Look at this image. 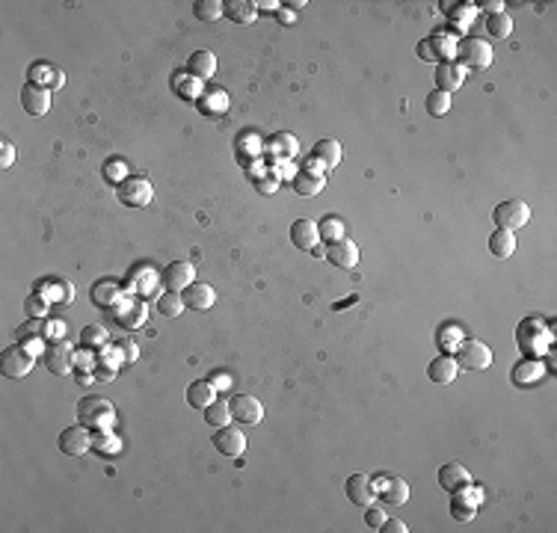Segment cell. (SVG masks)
<instances>
[{
	"label": "cell",
	"mask_w": 557,
	"mask_h": 533,
	"mask_svg": "<svg viewBox=\"0 0 557 533\" xmlns=\"http://www.w3.org/2000/svg\"><path fill=\"white\" fill-rule=\"evenodd\" d=\"M528 219H531V208L525 205L522 199H507V201H501V205L492 211V223L498 228H507V231H516V228L528 226Z\"/></svg>",
	"instance_id": "obj_1"
},
{
	"label": "cell",
	"mask_w": 557,
	"mask_h": 533,
	"mask_svg": "<svg viewBox=\"0 0 557 533\" xmlns=\"http://www.w3.org/2000/svg\"><path fill=\"white\" fill-rule=\"evenodd\" d=\"M457 364L460 367H469V371H487L492 364V350L483 341L477 338H469V341H460L457 344Z\"/></svg>",
	"instance_id": "obj_2"
},
{
	"label": "cell",
	"mask_w": 557,
	"mask_h": 533,
	"mask_svg": "<svg viewBox=\"0 0 557 533\" xmlns=\"http://www.w3.org/2000/svg\"><path fill=\"white\" fill-rule=\"evenodd\" d=\"M460 63L465 68H489L492 65V45L487 39H465L457 45V53Z\"/></svg>",
	"instance_id": "obj_3"
},
{
	"label": "cell",
	"mask_w": 557,
	"mask_h": 533,
	"mask_svg": "<svg viewBox=\"0 0 557 533\" xmlns=\"http://www.w3.org/2000/svg\"><path fill=\"white\" fill-rule=\"evenodd\" d=\"M30 367H33V353L27 350V347H21V344L6 347L4 356H0V371H4V376H9V379L27 376Z\"/></svg>",
	"instance_id": "obj_4"
},
{
	"label": "cell",
	"mask_w": 557,
	"mask_h": 533,
	"mask_svg": "<svg viewBox=\"0 0 557 533\" xmlns=\"http://www.w3.org/2000/svg\"><path fill=\"white\" fill-rule=\"evenodd\" d=\"M454 53H457V42L445 33H436V36H430V39L418 42V57L430 60V63H451Z\"/></svg>",
	"instance_id": "obj_5"
},
{
	"label": "cell",
	"mask_w": 557,
	"mask_h": 533,
	"mask_svg": "<svg viewBox=\"0 0 557 533\" xmlns=\"http://www.w3.org/2000/svg\"><path fill=\"white\" fill-rule=\"evenodd\" d=\"M42 362L51 374H57V376H65L71 367H75V353H71V347L65 341H53L45 347V353H42Z\"/></svg>",
	"instance_id": "obj_6"
},
{
	"label": "cell",
	"mask_w": 557,
	"mask_h": 533,
	"mask_svg": "<svg viewBox=\"0 0 557 533\" xmlns=\"http://www.w3.org/2000/svg\"><path fill=\"white\" fill-rule=\"evenodd\" d=\"M152 196H154V190L146 178H128L119 184V199H122V205H128V208H146Z\"/></svg>",
	"instance_id": "obj_7"
},
{
	"label": "cell",
	"mask_w": 557,
	"mask_h": 533,
	"mask_svg": "<svg viewBox=\"0 0 557 533\" xmlns=\"http://www.w3.org/2000/svg\"><path fill=\"white\" fill-rule=\"evenodd\" d=\"M213 448H217L220 456H228V459H238L243 456L246 450V436L238 430V427H220L217 433H213Z\"/></svg>",
	"instance_id": "obj_8"
},
{
	"label": "cell",
	"mask_w": 557,
	"mask_h": 533,
	"mask_svg": "<svg viewBox=\"0 0 557 533\" xmlns=\"http://www.w3.org/2000/svg\"><path fill=\"white\" fill-rule=\"evenodd\" d=\"M341 163V145L335 142V139H320L317 145H314V152H312V157H309V172H329V169H335Z\"/></svg>",
	"instance_id": "obj_9"
},
{
	"label": "cell",
	"mask_w": 557,
	"mask_h": 533,
	"mask_svg": "<svg viewBox=\"0 0 557 533\" xmlns=\"http://www.w3.org/2000/svg\"><path fill=\"white\" fill-rule=\"evenodd\" d=\"M231 418L240 421V424H258V421L264 418V406H261V400L253 397V394H238V397H231Z\"/></svg>",
	"instance_id": "obj_10"
},
{
	"label": "cell",
	"mask_w": 557,
	"mask_h": 533,
	"mask_svg": "<svg viewBox=\"0 0 557 533\" xmlns=\"http://www.w3.org/2000/svg\"><path fill=\"white\" fill-rule=\"evenodd\" d=\"M78 415H80L83 424H89V427H104L107 421L113 418V406L107 400H101V397H86V400H80Z\"/></svg>",
	"instance_id": "obj_11"
},
{
	"label": "cell",
	"mask_w": 557,
	"mask_h": 533,
	"mask_svg": "<svg viewBox=\"0 0 557 533\" xmlns=\"http://www.w3.org/2000/svg\"><path fill=\"white\" fill-rule=\"evenodd\" d=\"M89 448H92V433H89V427H65L60 433V450L65 456H83Z\"/></svg>",
	"instance_id": "obj_12"
},
{
	"label": "cell",
	"mask_w": 557,
	"mask_h": 533,
	"mask_svg": "<svg viewBox=\"0 0 557 533\" xmlns=\"http://www.w3.org/2000/svg\"><path fill=\"white\" fill-rule=\"evenodd\" d=\"M196 279V267L190 261H175L169 267H164V273H160V282H164L166 290H184L187 285H193Z\"/></svg>",
	"instance_id": "obj_13"
},
{
	"label": "cell",
	"mask_w": 557,
	"mask_h": 533,
	"mask_svg": "<svg viewBox=\"0 0 557 533\" xmlns=\"http://www.w3.org/2000/svg\"><path fill=\"white\" fill-rule=\"evenodd\" d=\"M347 498L359 507H371L376 501V483L368 474H350L347 480Z\"/></svg>",
	"instance_id": "obj_14"
},
{
	"label": "cell",
	"mask_w": 557,
	"mask_h": 533,
	"mask_svg": "<svg viewBox=\"0 0 557 533\" xmlns=\"http://www.w3.org/2000/svg\"><path fill=\"white\" fill-rule=\"evenodd\" d=\"M21 107L30 116H45L51 110V89L39 86V83H27L21 89Z\"/></svg>",
	"instance_id": "obj_15"
},
{
	"label": "cell",
	"mask_w": 557,
	"mask_h": 533,
	"mask_svg": "<svg viewBox=\"0 0 557 533\" xmlns=\"http://www.w3.org/2000/svg\"><path fill=\"white\" fill-rule=\"evenodd\" d=\"M327 258H329V264L338 267V270H353V267L359 264V246H356L353 241H347V237H341V241L329 243Z\"/></svg>",
	"instance_id": "obj_16"
},
{
	"label": "cell",
	"mask_w": 557,
	"mask_h": 533,
	"mask_svg": "<svg viewBox=\"0 0 557 533\" xmlns=\"http://www.w3.org/2000/svg\"><path fill=\"white\" fill-rule=\"evenodd\" d=\"M439 486L447 489V492H462V489L472 486V474L460 463H445L439 468Z\"/></svg>",
	"instance_id": "obj_17"
},
{
	"label": "cell",
	"mask_w": 557,
	"mask_h": 533,
	"mask_svg": "<svg viewBox=\"0 0 557 533\" xmlns=\"http://www.w3.org/2000/svg\"><path fill=\"white\" fill-rule=\"evenodd\" d=\"M184 305L187 308H193V311H208L213 302H217V290H213L211 285H205V282H193V285H187L184 287Z\"/></svg>",
	"instance_id": "obj_18"
},
{
	"label": "cell",
	"mask_w": 557,
	"mask_h": 533,
	"mask_svg": "<svg viewBox=\"0 0 557 533\" xmlns=\"http://www.w3.org/2000/svg\"><path fill=\"white\" fill-rule=\"evenodd\" d=\"M457 374H460V364H457L454 356H447V353L433 359V362H430V367H427L430 382H436V385H451L457 379Z\"/></svg>",
	"instance_id": "obj_19"
},
{
	"label": "cell",
	"mask_w": 557,
	"mask_h": 533,
	"mask_svg": "<svg viewBox=\"0 0 557 533\" xmlns=\"http://www.w3.org/2000/svg\"><path fill=\"white\" fill-rule=\"evenodd\" d=\"M376 498L383 504H391V507H400L409 501V483L403 477H386L383 486H376Z\"/></svg>",
	"instance_id": "obj_20"
},
{
	"label": "cell",
	"mask_w": 557,
	"mask_h": 533,
	"mask_svg": "<svg viewBox=\"0 0 557 533\" xmlns=\"http://www.w3.org/2000/svg\"><path fill=\"white\" fill-rule=\"evenodd\" d=\"M187 71L196 78V80H211L217 75V57H213L211 51H193L190 60H187Z\"/></svg>",
	"instance_id": "obj_21"
},
{
	"label": "cell",
	"mask_w": 557,
	"mask_h": 533,
	"mask_svg": "<svg viewBox=\"0 0 557 533\" xmlns=\"http://www.w3.org/2000/svg\"><path fill=\"white\" fill-rule=\"evenodd\" d=\"M320 241V231H317V223L314 219H297L291 226V243L297 249H314V243Z\"/></svg>",
	"instance_id": "obj_22"
},
{
	"label": "cell",
	"mask_w": 557,
	"mask_h": 533,
	"mask_svg": "<svg viewBox=\"0 0 557 533\" xmlns=\"http://www.w3.org/2000/svg\"><path fill=\"white\" fill-rule=\"evenodd\" d=\"M462 80H465V68L462 65H457V63H439V68H436V86H439V92H457L460 86H462Z\"/></svg>",
	"instance_id": "obj_23"
},
{
	"label": "cell",
	"mask_w": 557,
	"mask_h": 533,
	"mask_svg": "<svg viewBox=\"0 0 557 533\" xmlns=\"http://www.w3.org/2000/svg\"><path fill=\"white\" fill-rule=\"evenodd\" d=\"M213 400H217V391H213V382L208 379H196L187 389V403L193 409H208Z\"/></svg>",
	"instance_id": "obj_24"
},
{
	"label": "cell",
	"mask_w": 557,
	"mask_h": 533,
	"mask_svg": "<svg viewBox=\"0 0 557 533\" xmlns=\"http://www.w3.org/2000/svg\"><path fill=\"white\" fill-rule=\"evenodd\" d=\"M323 187H327V178H323L320 172H299L297 178H294V190L302 196V199H314V196H320L323 193Z\"/></svg>",
	"instance_id": "obj_25"
},
{
	"label": "cell",
	"mask_w": 557,
	"mask_h": 533,
	"mask_svg": "<svg viewBox=\"0 0 557 533\" xmlns=\"http://www.w3.org/2000/svg\"><path fill=\"white\" fill-rule=\"evenodd\" d=\"M489 252L495 255V258H510V255L516 252V231H507V228L492 231V237H489Z\"/></svg>",
	"instance_id": "obj_26"
},
{
	"label": "cell",
	"mask_w": 557,
	"mask_h": 533,
	"mask_svg": "<svg viewBox=\"0 0 557 533\" xmlns=\"http://www.w3.org/2000/svg\"><path fill=\"white\" fill-rule=\"evenodd\" d=\"M226 15L235 24H253L258 9H255V4H249V0H228V4H226Z\"/></svg>",
	"instance_id": "obj_27"
},
{
	"label": "cell",
	"mask_w": 557,
	"mask_h": 533,
	"mask_svg": "<svg viewBox=\"0 0 557 533\" xmlns=\"http://www.w3.org/2000/svg\"><path fill=\"white\" fill-rule=\"evenodd\" d=\"M543 376V362L540 359H525L522 364L513 367V382L516 385H531Z\"/></svg>",
	"instance_id": "obj_28"
},
{
	"label": "cell",
	"mask_w": 557,
	"mask_h": 533,
	"mask_svg": "<svg viewBox=\"0 0 557 533\" xmlns=\"http://www.w3.org/2000/svg\"><path fill=\"white\" fill-rule=\"evenodd\" d=\"M184 308H187V305H184V297H181V293H175V290L164 293V297L157 300V311H160L164 317H181Z\"/></svg>",
	"instance_id": "obj_29"
},
{
	"label": "cell",
	"mask_w": 557,
	"mask_h": 533,
	"mask_svg": "<svg viewBox=\"0 0 557 533\" xmlns=\"http://www.w3.org/2000/svg\"><path fill=\"white\" fill-rule=\"evenodd\" d=\"M193 15L199 18V21H217L220 15H226V4H220V0H196L193 4Z\"/></svg>",
	"instance_id": "obj_30"
},
{
	"label": "cell",
	"mask_w": 557,
	"mask_h": 533,
	"mask_svg": "<svg viewBox=\"0 0 557 533\" xmlns=\"http://www.w3.org/2000/svg\"><path fill=\"white\" fill-rule=\"evenodd\" d=\"M487 30L492 39H507V36L513 33V18L507 12H495L487 18Z\"/></svg>",
	"instance_id": "obj_31"
},
{
	"label": "cell",
	"mask_w": 557,
	"mask_h": 533,
	"mask_svg": "<svg viewBox=\"0 0 557 533\" xmlns=\"http://www.w3.org/2000/svg\"><path fill=\"white\" fill-rule=\"evenodd\" d=\"M205 421H208L211 427H217V430H220V427H226L228 421H231V406H228L226 400H213L211 406L205 409Z\"/></svg>",
	"instance_id": "obj_32"
},
{
	"label": "cell",
	"mask_w": 557,
	"mask_h": 533,
	"mask_svg": "<svg viewBox=\"0 0 557 533\" xmlns=\"http://www.w3.org/2000/svg\"><path fill=\"white\" fill-rule=\"evenodd\" d=\"M424 107H427V113L433 116V119H442L447 110H451V95H447V92H430L427 95V101H424Z\"/></svg>",
	"instance_id": "obj_33"
},
{
	"label": "cell",
	"mask_w": 557,
	"mask_h": 533,
	"mask_svg": "<svg viewBox=\"0 0 557 533\" xmlns=\"http://www.w3.org/2000/svg\"><path fill=\"white\" fill-rule=\"evenodd\" d=\"M119 323H122L124 329H137V326H142V323H146V305H142V302H131V305L119 315Z\"/></svg>",
	"instance_id": "obj_34"
},
{
	"label": "cell",
	"mask_w": 557,
	"mask_h": 533,
	"mask_svg": "<svg viewBox=\"0 0 557 533\" xmlns=\"http://www.w3.org/2000/svg\"><path fill=\"white\" fill-rule=\"evenodd\" d=\"M317 231H320V237L327 243H335V241H341V237H344V223H341L338 216H329V219H323V223L317 226Z\"/></svg>",
	"instance_id": "obj_35"
},
{
	"label": "cell",
	"mask_w": 557,
	"mask_h": 533,
	"mask_svg": "<svg viewBox=\"0 0 557 533\" xmlns=\"http://www.w3.org/2000/svg\"><path fill=\"white\" fill-rule=\"evenodd\" d=\"M30 83H48V86H60L63 83V75L60 71H51L48 65H33L30 68Z\"/></svg>",
	"instance_id": "obj_36"
},
{
	"label": "cell",
	"mask_w": 557,
	"mask_h": 533,
	"mask_svg": "<svg viewBox=\"0 0 557 533\" xmlns=\"http://www.w3.org/2000/svg\"><path fill=\"white\" fill-rule=\"evenodd\" d=\"M270 152L279 157H294L297 154V139L291 134H279L270 139Z\"/></svg>",
	"instance_id": "obj_37"
},
{
	"label": "cell",
	"mask_w": 557,
	"mask_h": 533,
	"mask_svg": "<svg viewBox=\"0 0 557 533\" xmlns=\"http://www.w3.org/2000/svg\"><path fill=\"white\" fill-rule=\"evenodd\" d=\"M474 504H469V501H465L462 498V495L460 492H454V504H451V516L457 519V522H472L474 519Z\"/></svg>",
	"instance_id": "obj_38"
},
{
	"label": "cell",
	"mask_w": 557,
	"mask_h": 533,
	"mask_svg": "<svg viewBox=\"0 0 557 533\" xmlns=\"http://www.w3.org/2000/svg\"><path fill=\"white\" fill-rule=\"evenodd\" d=\"M199 107H202V113H223V110L228 107V98H226V92H211V95H205L202 101H199Z\"/></svg>",
	"instance_id": "obj_39"
},
{
	"label": "cell",
	"mask_w": 557,
	"mask_h": 533,
	"mask_svg": "<svg viewBox=\"0 0 557 533\" xmlns=\"http://www.w3.org/2000/svg\"><path fill=\"white\" fill-rule=\"evenodd\" d=\"M447 15H451L457 24H472L474 4H451V6H447Z\"/></svg>",
	"instance_id": "obj_40"
},
{
	"label": "cell",
	"mask_w": 557,
	"mask_h": 533,
	"mask_svg": "<svg viewBox=\"0 0 557 533\" xmlns=\"http://www.w3.org/2000/svg\"><path fill=\"white\" fill-rule=\"evenodd\" d=\"M124 172H128V169H124V163H122V160H107V163H104V178L110 181V184H122V181H128V178H124Z\"/></svg>",
	"instance_id": "obj_41"
},
{
	"label": "cell",
	"mask_w": 557,
	"mask_h": 533,
	"mask_svg": "<svg viewBox=\"0 0 557 533\" xmlns=\"http://www.w3.org/2000/svg\"><path fill=\"white\" fill-rule=\"evenodd\" d=\"M175 89L181 92V95H187V98H196V95H199V80H196V78H184L181 71H178V75H175Z\"/></svg>",
	"instance_id": "obj_42"
},
{
	"label": "cell",
	"mask_w": 557,
	"mask_h": 533,
	"mask_svg": "<svg viewBox=\"0 0 557 533\" xmlns=\"http://www.w3.org/2000/svg\"><path fill=\"white\" fill-rule=\"evenodd\" d=\"M104 341H107V332H104L101 326H86L83 329V344L86 347H101Z\"/></svg>",
	"instance_id": "obj_43"
},
{
	"label": "cell",
	"mask_w": 557,
	"mask_h": 533,
	"mask_svg": "<svg viewBox=\"0 0 557 533\" xmlns=\"http://www.w3.org/2000/svg\"><path fill=\"white\" fill-rule=\"evenodd\" d=\"M24 311L30 317H45V311H48V300L45 297H30L24 302Z\"/></svg>",
	"instance_id": "obj_44"
},
{
	"label": "cell",
	"mask_w": 557,
	"mask_h": 533,
	"mask_svg": "<svg viewBox=\"0 0 557 533\" xmlns=\"http://www.w3.org/2000/svg\"><path fill=\"white\" fill-rule=\"evenodd\" d=\"M457 338H460V332H457L454 326H447V329L442 326V329H439V338H436V341H439V347H442V350H451V347L457 344Z\"/></svg>",
	"instance_id": "obj_45"
},
{
	"label": "cell",
	"mask_w": 557,
	"mask_h": 533,
	"mask_svg": "<svg viewBox=\"0 0 557 533\" xmlns=\"http://www.w3.org/2000/svg\"><path fill=\"white\" fill-rule=\"evenodd\" d=\"M386 519H388V516H386V512H383L380 507H368V512H365V522H368L371 527H376V530H380V527L386 524Z\"/></svg>",
	"instance_id": "obj_46"
},
{
	"label": "cell",
	"mask_w": 557,
	"mask_h": 533,
	"mask_svg": "<svg viewBox=\"0 0 557 533\" xmlns=\"http://www.w3.org/2000/svg\"><path fill=\"white\" fill-rule=\"evenodd\" d=\"M12 163H15V145L4 142V145H0V169H9Z\"/></svg>",
	"instance_id": "obj_47"
},
{
	"label": "cell",
	"mask_w": 557,
	"mask_h": 533,
	"mask_svg": "<svg viewBox=\"0 0 557 533\" xmlns=\"http://www.w3.org/2000/svg\"><path fill=\"white\" fill-rule=\"evenodd\" d=\"M474 9H487L489 15H495V12H504V0H477V4H474Z\"/></svg>",
	"instance_id": "obj_48"
},
{
	"label": "cell",
	"mask_w": 557,
	"mask_h": 533,
	"mask_svg": "<svg viewBox=\"0 0 557 533\" xmlns=\"http://www.w3.org/2000/svg\"><path fill=\"white\" fill-rule=\"evenodd\" d=\"M409 527L400 522V519H386V524L380 527V533H406Z\"/></svg>",
	"instance_id": "obj_49"
},
{
	"label": "cell",
	"mask_w": 557,
	"mask_h": 533,
	"mask_svg": "<svg viewBox=\"0 0 557 533\" xmlns=\"http://www.w3.org/2000/svg\"><path fill=\"white\" fill-rule=\"evenodd\" d=\"M119 350L124 353V362H134V359H137V347H134V341H128V338L119 344Z\"/></svg>",
	"instance_id": "obj_50"
},
{
	"label": "cell",
	"mask_w": 557,
	"mask_h": 533,
	"mask_svg": "<svg viewBox=\"0 0 557 533\" xmlns=\"http://www.w3.org/2000/svg\"><path fill=\"white\" fill-rule=\"evenodd\" d=\"M75 364L80 367V371H86V367H95V359L86 356V353H75Z\"/></svg>",
	"instance_id": "obj_51"
},
{
	"label": "cell",
	"mask_w": 557,
	"mask_h": 533,
	"mask_svg": "<svg viewBox=\"0 0 557 533\" xmlns=\"http://www.w3.org/2000/svg\"><path fill=\"white\" fill-rule=\"evenodd\" d=\"M294 18H297V15H294L291 9H282V6L276 9V21H282V24H294Z\"/></svg>",
	"instance_id": "obj_52"
},
{
	"label": "cell",
	"mask_w": 557,
	"mask_h": 533,
	"mask_svg": "<svg viewBox=\"0 0 557 533\" xmlns=\"http://www.w3.org/2000/svg\"><path fill=\"white\" fill-rule=\"evenodd\" d=\"M255 184H258L261 193H273V190L279 187V181H255Z\"/></svg>",
	"instance_id": "obj_53"
},
{
	"label": "cell",
	"mask_w": 557,
	"mask_h": 533,
	"mask_svg": "<svg viewBox=\"0 0 557 533\" xmlns=\"http://www.w3.org/2000/svg\"><path fill=\"white\" fill-rule=\"evenodd\" d=\"M276 6H279V4H273V0H258V4H255V9H264V12H273V15H276Z\"/></svg>",
	"instance_id": "obj_54"
}]
</instances>
